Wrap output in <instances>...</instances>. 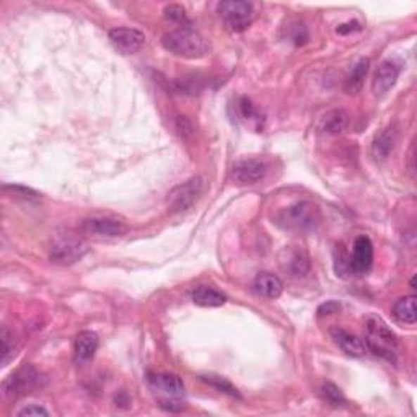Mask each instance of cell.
<instances>
[{
    "label": "cell",
    "mask_w": 417,
    "mask_h": 417,
    "mask_svg": "<svg viewBox=\"0 0 417 417\" xmlns=\"http://www.w3.org/2000/svg\"><path fill=\"white\" fill-rule=\"evenodd\" d=\"M411 287H413V289H416V279L413 277V281H411Z\"/></svg>",
    "instance_id": "cell-34"
},
{
    "label": "cell",
    "mask_w": 417,
    "mask_h": 417,
    "mask_svg": "<svg viewBox=\"0 0 417 417\" xmlns=\"http://www.w3.org/2000/svg\"><path fill=\"white\" fill-rule=\"evenodd\" d=\"M82 230L94 238H120L127 233V226L113 219H86L82 224Z\"/></svg>",
    "instance_id": "cell-10"
},
{
    "label": "cell",
    "mask_w": 417,
    "mask_h": 417,
    "mask_svg": "<svg viewBox=\"0 0 417 417\" xmlns=\"http://www.w3.org/2000/svg\"><path fill=\"white\" fill-rule=\"evenodd\" d=\"M147 382L155 393L160 394V406L168 411L183 408L179 401L184 396V383L181 378L172 373H148Z\"/></svg>",
    "instance_id": "cell-4"
},
{
    "label": "cell",
    "mask_w": 417,
    "mask_h": 417,
    "mask_svg": "<svg viewBox=\"0 0 417 417\" xmlns=\"http://www.w3.org/2000/svg\"><path fill=\"white\" fill-rule=\"evenodd\" d=\"M85 253L86 245L84 243V240L70 233V231L56 235L53 238V243H51V259L56 264H74V262L80 261Z\"/></svg>",
    "instance_id": "cell-5"
},
{
    "label": "cell",
    "mask_w": 417,
    "mask_h": 417,
    "mask_svg": "<svg viewBox=\"0 0 417 417\" xmlns=\"http://www.w3.org/2000/svg\"><path fill=\"white\" fill-rule=\"evenodd\" d=\"M365 346L377 357L394 364L398 357V339L382 318L370 316L365 323Z\"/></svg>",
    "instance_id": "cell-3"
},
{
    "label": "cell",
    "mask_w": 417,
    "mask_h": 417,
    "mask_svg": "<svg viewBox=\"0 0 417 417\" xmlns=\"http://www.w3.org/2000/svg\"><path fill=\"white\" fill-rule=\"evenodd\" d=\"M287 32H289V33H287V38H289L290 41H293L295 44L307 43L308 32H307L305 25L295 22V23H292V25H289V27H287Z\"/></svg>",
    "instance_id": "cell-27"
},
{
    "label": "cell",
    "mask_w": 417,
    "mask_h": 417,
    "mask_svg": "<svg viewBox=\"0 0 417 417\" xmlns=\"http://www.w3.org/2000/svg\"><path fill=\"white\" fill-rule=\"evenodd\" d=\"M217 10L225 27L233 33H243L248 30L255 17L253 4L243 0H225L217 5Z\"/></svg>",
    "instance_id": "cell-6"
},
{
    "label": "cell",
    "mask_w": 417,
    "mask_h": 417,
    "mask_svg": "<svg viewBox=\"0 0 417 417\" xmlns=\"http://www.w3.org/2000/svg\"><path fill=\"white\" fill-rule=\"evenodd\" d=\"M98 346H100V339H98V334L94 331H82L79 336L75 338L74 344V362L77 365H82L89 360L94 359L95 352L98 351Z\"/></svg>",
    "instance_id": "cell-15"
},
{
    "label": "cell",
    "mask_w": 417,
    "mask_h": 417,
    "mask_svg": "<svg viewBox=\"0 0 417 417\" xmlns=\"http://www.w3.org/2000/svg\"><path fill=\"white\" fill-rule=\"evenodd\" d=\"M331 336L334 342L338 344L339 349L344 354H347L349 357H364L367 354V346H365V341L355 336V334L346 331V329L334 328L331 329Z\"/></svg>",
    "instance_id": "cell-14"
},
{
    "label": "cell",
    "mask_w": 417,
    "mask_h": 417,
    "mask_svg": "<svg viewBox=\"0 0 417 417\" xmlns=\"http://www.w3.org/2000/svg\"><path fill=\"white\" fill-rule=\"evenodd\" d=\"M191 298L195 305L205 307V308H215L222 307L226 303V295L217 289L209 286H200L191 293Z\"/></svg>",
    "instance_id": "cell-19"
},
{
    "label": "cell",
    "mask_w": 417,
    "mask_h": 417,
    "mask_svg": "<svg viewBox=\"0 0 417 417\" xmlns=\"http://www.w3.org/2000/svg\"><path fill=\"white\" fill-rule=\"evenodd\" d=\"M178 131L183 134V136H189L193 132V127L189 124V121L186 117H179L178 120Z\"/></svg>",
    "instance_id": "cell-32"
},
{
    "label": "cell",
    "mask_w": 417,
    "mask_h": 417,
    "mask_svg": "<svg viewBox=\"0 0 417 417\" xmlns=\"http://www.w3.org/2000/svg\"><path fill=\"white\" fill-rule=\"evenodd\" d=\"M203 380H204L205 383L212 385L214 388H217L220 391V393L233 396V398H238V396H240L235 386L231 385L230 382H226L225 378H220V377H203Z\"/></svg>",
    "instance_id": "cell-26"
},
{
    "label": "cell",
    "mask_w": 417,
    "mask_h": 417,
    "mask_svg": "<svg viewBox=\"0 0 417 417\" xmlns=\"http://www.w3.org/2000/svg\"><path fill=\"white\" fill-rule=\"evenodd\" d=\"M370 69V60L368 59H360L357 64L352 67L351 74H349L347 80H346V85H344V89H346L347 94H359L360 90H362V85H364V80L365 77H367V72Z\"/></svg>",
    "instance_id": "cell-22"
},
{
    "label": "cell",
    "mask_w": 417,
    "mask_h": 417,
    "mask_svg": "<svg viewBox=\"0 0 417 417\" xmlns=\"http://www.w3.org/2000/svg\"><path fill=\"white\" fill-rule=\"evenodd\" d=\"M255 290L259 293L261 297L264 298H279L282 295V290H284V284L276 274H271V272H259L255 279Z\"/></svg>",
    "instance_id": "cell-16"
},
{
    "label": "cell",
    "mask_w": 417,
    "mask_h": 417,
    "mask_svg": "<svg viewBox=\"0 0 417 417\" xmlns=\"http://www.w3.org/2000/svg\"><path fill=\"white\" fill-rule=\"evenodd\" d=\"M116 403H117L116 406H122V404H126V406H127L129 403H131V399L127 398V394L124 393V391H121V393L116 396Z\"/></svg>",
    "instance_id": "cell-33"
},
{
    "label": "cell",
    "mask_w": 417,
    "mask_h": 417,
    "mask_svg": "<svg viewBox=\"0 0 417 417\" xmlns=\"http://www.w3.org/2000/svg\"><path fill=\"white\" fill-rule=\"evenodd\" d=\"M393 316L396 321L403 324H414L417 321V310H416V297L408 295L396 300L393 305Z\"/></svg>",
    "instance_id": "cell-21"
},
{
    "label": "cell",
    "mask_w": 417,
    "mask_h": 417,
    "mask_svg": "<svg viewBox=\"0 0 417 417\" xmlns=\"http://www.w3.org/2000/svg\"><path fill=\"white\" fill-rule=\"evenodd\" d=\"M17 416H27V417H30V416H49V413H48V409H44L43 406H39V404H28V406H25L23 409H20Z\"/></svg>",
    "instance_id": "cell-29"
},
{
    "label": "cell",
    "mask_w": 417,
    "mask_h": 417,
    "mask_svg": "<svg viewBox=\"0 0 417 417\" xmlns=\"http://www.w3.org/2000/svg\"><path fill=\"white\" fill-rule=\"evenodd\" d=\"M373 264V245L368 236H359L354 243L352 256L349 257V271L355 274H367Z\"/></svg>",
    "instance_id": "cell-12"
},
{
    "label": "cell",
    "mask_w": 417,
    "mask_h": 417,
    "mask_svg": "<svg viewBox=\"0 0 417 417\" xmlns=\"http://www.w3.org/2000/svg\"><path fill=\"white\" fill-rule=\"evenodd\" d=\"M399 72H401V65L398 63H394V60L391 59L383 60L373 74V80H372L373 94L377 96H383L388 94V91L394 86L396 80H398Z\"/></svg>",
    "instance_id": "cell-13"
},
{
    "label": "cell",
    "mask_w": 417,
    "mask_h": 417,
    "mask_svg": "<svg viewBox=\"0 0 417 417\" xmlns=\"http://www.w3.org/2000/svg\"><path fill=\"white\" fill-rule=\"evenodd\" d=\"M240 111H241V116H243L245 120L259 121V117H257L259 115H257L256 108H255L253 103H251L250 98H246V96L241 98V100H240Z\"/></svg>",
    "instance_id": "cell-28"
},
{
    "label": "cell",
    "mask_w": 417,
    "mask_h": 417,
    "mask_svg": "<svg viewBox=\"0 0 417 417\" xmlns=\"http://www.w3.org/2000/svg\"><path fill=\"white\" fill-rule=\"evenodd\" d=\"M339 308H341V307H339V303L328 302V303H324V305H321L320 308H318V313H320L321 316L323 315H333V313H336Z\"/></svg>",
    "instance_id": "cell-30"
},
{
    "label": "cell",
    "mask_w": 417,
    "mask_h": 417,
    "mask_svg": "<svg viewBox=\"0 0 417 417\" xmlns=\"http://www.w3.org/2000/svg\"><path fill=\"white\" fill-rule=\"evenodd\" d=\"M359 30H360V23H357V22H349V23L341 25V27L338 28V33L347 34V33H351V32H359Z\"/></svg>",
    "instance_id": "cell-31"
},
{
    "label": "cell",
    "mask_w": 417,
    "mask_h": 417,
    "mask_svg": "<svg viewBox=\"0 0 417 417\" xmlns=\"http://www.w3.org/2000/svg\"><path fill=\"white\" fill-rule=\"evenodd\" d=\"M38 386H41V375L38 370L32 365H23L4 380L2 391L5 398L17 399L20 396L30 394Z\"/></svg>",
    "instance_id": "cell-7"
},
{
    "label": "cell",
    "mask_w": 417,
    "mask_h": 417,
    "mask_svg": "<svg viewBox=\"0 0 417 417\" xmlns=\"http://www.w3.org/2000/svg\"><path fill=\"white\" fill-rule=\"evenodd\" d=\"M203 193V179L199 177H194L191 179H188L186 183L179 184L169 191L168 194V207L172 212L174 214H181L186 212L195 204V200Z\"/></svg>",
    "instance_id": "cell-8"
},
{
    "label": "cell",
    "mask_w": 417,
    "mask_h": 417,
    "mask_svg": "<svg viewBox=\"0 0 417 417\" xmlns=\"http://www.w3.org/2000/svg\"><path fill=\"white\" fill-rule=\"evenodd\" d=\"M163 13H165V18L169 20V22L183 25V27H188L189 25L186 12H184V8L179 7V5H168V7H165Z\"/></svg>",
    "instance_id": "cell-25"
},
{
    "label": "cell",
    "mask_w": 417,
    "mask_h": 417,
    "mask_svg": "<svg viewBox=\"0 0 417 417\" xmlns=\"http://www.w3.org/2000/svg\"><path fill=\"white\" fill-rule=\"evenodd\" d=\"M110 41L121 54H134L146 43V36L136 28H113L110 30Z\"/></svg>",
    "instance_id": "cell-11"
},
{
    "label": "cell",
    "mask_w": 417,
    "mask_h": 417,
    "mask_svg": "<svg viewBox=\"0 0 417 417\" xmlns=\"http://www.w3.org/2000/svg\"><path fill=\"white\" fill-rule=\"evenodd\" d=\"M282 267L284 271L289 272L292 277H305L310 272V257L307 253L298 250H289L286 251V257L282 259Z\"/></svg>",
    "instance_id": "cell-17"
},
{
    "label": "cell",
    "mask_w": 417,
    "mask_h": 417,
    "mask_svg": "<svg viewBox=\"0 0 417 417\" xmlns=\"http://www.w3.org/2000/svg\"><path fill=\"white\" fill-rule=\"evenodd\" d=\"M267 173V165L257 158H246L233 165L231 168V179L240 186H251L264 179Z\"/></svg>",
    "instance_id": "cell-9"
},
{
    "label": "cell",
    "mask_w": 417,
    "mask_h": 417,
    "mask_svg": "<svg viewBox=\"0 0 417 417\" xmlns=\"http://www.w3.org/2000/svg\"><path fill=\"white\" fill-rule=\"evenodd\" d=\"M321 394L331 408H342V406H346V398H344L342 391L336 385L324 383L321 388Z\"/></svg>",
    "instance_id": "cell-23"
},
{
    "label": "cell",
    "mask_w": 417,
    "mask_h": 417,
    "mask_svg": "<svg viewBox=\"0 0 417 417\" xmlns=\"http://www.w3.org/2000/svg\"><path fill=\"white\" fill-rule=\"evenodd\" d=\"M163 48L177 58L200 59L209 53V44L203 34L189 27H181L169 32L162 39Z\"/></svg>",
    "instance_id": "cell-2"
},
{
    "label": "cell",
    "mask_w": 417,
    "mask_h": 417,
    "mask_svg": "<svg viewBox=\"0 0 417 417\" xmlns=\"http://www.w3.org/2000/svg\"><path fill=\"white\" fill-rule=\"evenodd\" d=\"M396 143V131L393 129H385L383 132H380L372 143V157L377 162H383L390 157V153L393 152Z\"/></svg>",
    "instance_id": "cell-20"
},
{
    "label": "cell",
    "mask_w": 417,
    "mask_h": 417,
    "mask_svg": "<svg viewBox=\"0 0 417 417\" xmlns=\"http://www.w3.org/2000/svg\"><path fill=\"white\" fill-rule=\"evenodd\" d=\"M320 222V209L310 200H298L276 214V224L282 230L292 231V233H307V231L315 230Z\"/></svg>",
    "instance_id": "cell-1"
},
{
    "label": "cell",
    "mask_w": 417,
    "mask_h": 417,
    "mask_svg": "<svg viewBox=\"0 0 417 417\" xmlns=\"http://www.w3.org/2000/svg\"><path fill=\"white\" fill-rule=\"evenodd\" d=\"M0 339H2V367H5L10 362V359L15 355V349H17V342H15L13 333L10 331L7 326H2V333H0Z\"/></svg>",
    "instance_id": "cell-24"
},
{
    "label": "cell",
    "mask_w": 417,
    "mask_h": 417,
    "mask_svg": "<svg viewBox=\"0 0 417 417\" xmlns=\"http://www.w3.org/2000/svg\"><path fill=\"white\" fill-rule=\"evenodd\" d=\"M347 124H349V116L346 111L331 110L321 117L318 129H320V132L326 134V136H338V134L346 131Z\"/></svg>",
    "instance_id": "cell-18"
}]
</instances>
